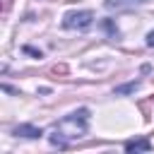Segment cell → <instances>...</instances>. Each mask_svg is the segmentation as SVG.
I'll use <instances>...</instances> for the list:
<instances>
[{
  "mask_svg": "<svg viewBox=\"0 0 154 154\" xmlns=\"http://www.w3.org/2000/svg\"><path fill=\"white\" fill-rule=\"evenodd\" d=\"M87 120H89V111H87V108H79V111L65 116L60 123L53 125L51 144H55V147H67L72 140H79V137L87 132Z\"/></svg>",
  "mask_w": 154,
  "mask_h": 154,
  "instance_id": "6da1fadb",
  "label": "cell"
},
{
  "mask_svg": "<svg viewBox=\"0 0 154 154\" xmlns=\"http://www.w3.org/2000/svg\"><path fill=\"white\" fill-rule=\"evenodd\" d=\"M91 22H94V14L87 12V10H82V12H67V14L63 17V26H65V29H75V31L89 29Z\"/></svg>",
  "mask_w": 154,
  "mask_h": 154,
  "instance_id": "7a4b0ae2",
  "label": "cell"
},
{
  "mask_svg": "<svg viewBox=\"0 0 154 154\" xmlns=\"http://www.w3.org/2000/svg\"><path fill=\"white\" fill-rule=\"evenodd\" d=\"M14 135L19 137H41V128H34V125H17L14 128Z\"/></svg>",
  "mask_w": 154,
  "mask_h": 154,
  "instance_id": "3957f363",
  "label": "cell"
},
{
  "mask_svg": "<svg viewBox=\"0 0 154 154\" xmlns=\"http://www.w3.org/2000/svg\"><path fill=\"white\" fill-rule=\"evenodd\" d=\"M125 149H128V152H149L152 144H149L147 140H132V142L125 144Z\"/></svg>",
  "mask_w": 154,
  "mask_h": 154,
  "instance_id": "277c9868",
  "label": "cell"
},
{
  "mask_svg": "<svg viewBox=\"0 0 154 154\" xmlns=\"http://www.w3.org/2000/svg\"><path fill=\"white\" fill-rule=\"evenodd\" d=\"M140 84L137 82H130V84H123V87H116V94H130V91H135Z\"/></svg>",
  "mask_w": 154,
  "mask_h": 154,
  "instance_id": "5b68a950",
  "label": "cell"
},
{
  "mask_svg": "<svg viewBox=\"0 0 154 154\" xmlns=\"http://www.w3.org/2000/svg\"><path fill=\"white\" fill-rule=\"evenodd\" d=\"M147 46H152V48H154V29L147 34Z\"/></svg>",
  "mask_w": 154,
  "mask_h": 154,
  "instance_id": "8992f818",
  "label": "cell"
},
{
  "mask_svg": "<svg viewBox=\"0 0 154 154\" xmlns=\"http://www.w3.org/2000/svg\"><path fill=\"white\" fill-rule=\"evenodd\" d=\"M135 2H147V0H135Z\"/></svg>",
  "mask_w": 154,
  "mask_h": 154,
  "instance_id": "52a82bcc",
  "label": "cell"
}]
</instances>
